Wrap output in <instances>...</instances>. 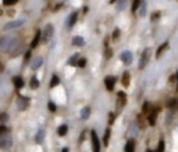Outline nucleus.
Returning <instances> with one entry per match:
<instances>
[{
    "label": "nucleus",
    "instance_id": "obj_1",
    "mask_svg": "<svg viewBox=\"0 0 178 152\" xmlns=\"http://www.w3.org/2000/svg\"><path fill=\"white\" fill-rule=\"evenodd\" d=\"M91 140H92V151L93 152H100V142H99L97 134H96V131L95 130L91 133Z\"/></svg>",
    "mask_w": 178,
    "mask_h": 152
},
{
    "label": "nucleus",
    "instance_id": "obj_2",
    "mask_svg": "<svg viewBox=\"0 0 178 152\" xmlns=\"http://www.w3.org/2000/svg\"><path fill=\"white\" fill-rule=\"evenodd\" d=\"M11 137L10 135H6V134H4V135H0V148H3V149H4V148H10L11 147Z\"/></svg>",
    "mask_w": 178,
    "mask_h": 152
},
{
    "label": "nucleus",
    "instance_id": "obj_3",
    "mask_svg": "<svg viewBox=\"0 0 178 152\" xmlns=\"http://www.w3.org/2000/svg\"><path fill=\"white\" fill-rule=\"evenodd\" d=\"M149 59H150V49H145V50H143V53H142V57H141L139 68H143V67L147 64Z\"/></svg>",
    "mask_w": 178,
    "mask_h": 152
},
{
    "label": "nucleus",
    "instance_id": "obj_4",
    "mask_svg": "<svg viewBox=\"0 0 178 152\" xmlns=\"http://www.w3.org/2000/svg\"><path fill=\"white\" fill-rule=\"evenodd\" d=\"M125 102H127L125 94H124L123 91H121V92H118V94H117V106H118L120 110L125 106Z\"/></svg>",
    "mask_w": 178,
    "mask_h": 152
},
{
    "label": "nucleus",
    "instance_id": "obj_5",
    "mask_svg": "<svg viewBox=\"0 0 178 152\" xmlns=\"http://www.w3.org/2000/svg\"><path fill=\"white\" fill-rule=\"evenodd\" d=\"M11 44H13V39H11V38H1V39H0V49H3V50L10 49Z\"/></svg>",
    "mask_w": 178,
    "mask_h": 152
},
{
    "label": "nucleus",
    "instance_id": "obj_6",
    "mask_svg": "<svg viewBox=\"0 0 178 152\" xmlns=\"http://www.w3.org/2000/svg\"><path fill=\"white\" fill-rule=\"evenodd\" d=\"M24 24V20H15V21H11V22H7L4 25V29H13V28H18L21 27Z\"/></svg>",
    "mask_w": 178,
    "mask_h": 152
},
{
    "label": "nucleus",
    "instance_id": "obj_7",
    "mask_svg": "<svg viewBox=\"0 0 178 152\" xmlns=\"http://www.w3.org/2000/svg\"><path fill=\"white\" fill-rule=\"evenodd\" d=\"M105 84H106V88L109 91H113L114 89V84H115V77H106L105 78Z\"/></svg>",
    "mask_w": 178,
    "mask_h": 152
},
{
    "label": "nucleus",
    "instance_id": "obj_8",
    "mask_svg": "<svg viewBox=\"0 0 178 152\" xmlns=\"http://www.w3.org/2000/svg\"><path fill=\"white\" fill-rule=\"evenodd\" d=\"M156 116H157V109L150 110V113L147 115V121H149L150 126H155V123H156Z\"/></svg>",
    "mask_w": 178,
    "mask_h": 152
},
{
    "label": "nucleus",
    "instance_id": "obj_9",
    "mask_svg": "<svg viewBox=\"0 0 178 152\" xmlns=\"http://www.w3.org/2000/svg\"><path fill=\"white\" fill-rule=\"evenodd\" d=\"M121 60H123L125 64H127V63H131V62H132V53H131V52H128V50L124 52V53L121 54Z\"/></svg>",
    "mask_w": 178,
    "mask_h": 152
},
{
    "label": "nucleus",
    "instance_id": "obj_10",
    "mask_svg": "<svg viewBox=\"0 0 178 152\" xmlns=\"http://www.w3.org/2000/svg\"><path fill=\"white\" fill-rule=\"evenodd\" d=\"M13 82H14V87L17 88V89H21L24 87V81H22L21 77H14L13 78Z\"/></svg>",
    "mask_w": 178,
    "mask_h": 152
},
{
    "label": "nucleus",
    "instance_id": "obj_11",
    "mask_svg": "<svg viewBox=\"0 0 178 152\" xmlns=\"http://www.w3.org/2000/svg\"><path fill=\"white\" fill-rule=\"evenodd\" d=\"M18 100H20V109H21V110L27 109L28 103H29V99H28V98H24V96H20V98H18Z\"/></svg>",
    "mask_w": 178,
    "mask_h": 152
},
{
    "label": "nucleus",
    "instance_id": "obj_12",
    "mask_svg": "<svg viewBox=\"0 0 178 152\" xmlns=\"http://www.w3.org/2000/svg\"><path fill=\"white\" fill-rule=\"evenodd\" d=\"M125 152H135V142L132 140H129L125 144Z\"/></svg>",
    "mask_w": 178,
    "mask_h": 152
},
{
    "label": "nucleus",
    "instance_id": "obj_13",
    "mask_svg": "<svg viewBox=\"0 0 178 152\" xmlns=\"http://www.w3.org/2000/svg\"><path fill=\"white\" fill-rule=\"evenodd\" d=\"M52 35H53V27L52 25H47L46 29H45V39H43V41H47Z\"/></svg>",
    "mask_w": 178,
    "mask_h": 152
},
{
    "label": "nucleus",
    "instance_id": "obj_14",
    "mask_svg": "<svg viewBox=\"0 0 178 152\" xmlns=\"http://www.w3.org/2000/svg\"><path fill=\"white\" fill-rule=\"evenodd\" d=\"M39 39H41V32L38 31V32L35 33V38H33V41L31 42V48H36L38 44H39Z\"/></svg>",
    "mask_w": 178,
    "mask_h": 152
},
{
    "label": "nucleus",
    "instance_id": "obj_15",
    "mask_svg": "<svg viewBox=\"0 0 178 152\" xmlns=\"http://www.w3.org/2000/svg\"><path fill=\"white\" fill-rule=\"evenodd\" d=\"M85 42H84V38H81V36H75L73 39V45L74 46H82Z\"/></svg>",
    "mask_w": 178,
    "mask_h": 152
},
{
    "label": "nucleus",
    "instance_id": "obj_16",
    "mask_svg": "<svg viewBox=\"0 0 178 152\" xmlns=\"http://www.w3.org/2000/svg\"><path fill=\"white\" fill-rule=\"evenodd\" d=\"M43 138H45V130L41 129V130L38 131V134H36V142H38V144H41V142L43 141Z\"/></svg>",
    "mask_w": 178,
    "mask_h": 152
},
{
    "label": "nucleus",
    "instance_id": "obj_17",
    "mask_svg": "<svg viewBox=\"0 0 178 152\" xmlns=\"http://www.w3.org/2000/svg\"><path fill=\"white\" fill-rule=\"evenodd\" d=\"M128 84H129V74H128V71H124V74H123V85L128 87Z\"/></svg>",
    "mask_w": 178,
    "mask_h": 152
},
{
    "label": "nucleus",
    "instance_id": "obj_18",
    "mask_svg": "<svg viewBox=\"0 0 178 152\" xmlns=\"http://www.w3.org/2000/svg\"><path fill=\"white\" fill-rule=\"evenodd\" d=\"M81 116H82V119H88V117L91 116V109L88 108V106L82 109V112H81Z\"/></svg>",
    "mask_w": 178,
    "mask_h": 152
},
{
    "label": "nucleus",
    "instance_id": "obj_19",
    "mask_svg": "<svg viewBox=\"0 0 178 152\" xmlns=\"http://www.w3.org/2000/svg\"><path fill=\"white\" fill-rule=\"evenodd\" d=\"M77 15H78V13H73L71 15H70V20H68V27H73L75 21H77Z\"/></svg>",
    "mask_w": 178,
    "mask_h": 152
},
{
    "label": "nucleus",
    "instance_id": "obj_20",
    "mask_svg": "<svg viewBox=\"0 0 178 152\" xmlns=\"http://www.w3.org/2000/svg\"><path fill=\"white\" fill-rule=\"evenodd\" d=\"M109 140H110V129H106L105 137H103V142H105V145H106V147L109 145Z\"/></svg>",
    "mask_w": 178,
    "mask_h": 152
},
{
    "label": "nucleus",
    "instance_id": "obj_21",
    "mask_svg": "<svg viewBox=\"0 0 178 152\" xmlns=\"http://www.w3.org/2000/svg\"><path fill=\"white\" fill-rule=\"evenodd\" d=\"M38 87H39V81H38V78H36V77H32L31 78V88L32 89H36Z\"/></svg>",
    "mask_w": 178,
    "mask_h": 152
},
{
    "label": "nucleus",
    "instance_id": "obj_22",
    "mask_svg": "<svg viewBox=\"0 0 178 152\" xmlns=\"http://www.w3.org/2000/svg\"><path fill=\"white\" fill-rule=\"evenodd\" d=\"M41 66H42V59H41V57H38V59H35V62L32 63V68H33V70H36V68H38V67H41Z\"/></svg>",
    "mask_w": 178,
    "mask_h": 152
},
{
    "label": "nucleus",
    "instance_id": "obj_23",
    "mask_svg": "<svg viewBox=\"0 0 178 152\" xmlns=\"http://www.w3.org/2000/svg\"><path fill=\"white\" fill-rule=\"evenodd\" d=\"M59 82H60V80H59V77L57 76H53L52 81H50V88H54L59 85Z\"/></svg>",
    "mask_w": 178,
    "mask_h": 152
},
{
    "label": "nucleus",
    "instance_id": "obj_24",
    "mask_svg": "<svg viewBox=\"0 0 178 152\" xmlns=\"http://www.w3.org/2000/svg\"><path fill=\"white\" fill-rule=\"evenodd\" d=\"M67 129H68V127H67V126H60V127H59V130H57V133H59V135H65V134H67Z\"/></svg>",
    "mask_w": 178,
    "mask_h": 152
},
{
    "label": "nucleus",
    "instance_id": "obj_25",
    "mask_svg": "<svg viewBox=\"0 0 178 152\" xmlns=\"http://www.w3.org/2000/svg\"><path fill=\"white\" fill-rule=\"evenodd\" d=\"M166 48H167V44H163L161 46H160V48H159V49H157V53H156V57H157V59L160 57V54L163 53V50H164Z\"/></svg>",
    "mask_w": 178,
    "mask_h": 152
},
{
    "label": "nucleus",
    "instance_id": "obj_26",
    "mask_svg": "<svg viewBox=\"0 0 178 152\" xmlns=\"http://www.w3.org/2000/svg\"><path fill=\"white\" fill-rule=\"evenodd\" d=\"M164 147H166V144H164V141L161 140V141L159 142V147H157V149L155 152H164Z\"/></svg>",
    "mask_w": 178,
    "mask_h": 152
},
{
    "label": "nucleus",
    "instance_id": "obj_27",
    "mask_svg": "<svg viewBox=\"0 0 178 152\" xmlns=\"http://www.w3.org/2000/svg\"><path fill=\"white\" fill-rule=\"evenodd\" d=\"M141 3H142V0H134V3H132V11H134V13L138 10V7H139Z\"/></svg>",
    "mask_w": 178,
    "mask_h": 152
},
{
    "label": "nucleus",
    "instance_id": "obj_28",
    "mask_svg": "<svg viewBox=\"0 0 178 152\" xmlns=\"http://www.w3.org/2000/svg\"><path fill=\"white\" fill-rule=\"evenodd\" d=\"M149 110H152V108H150V105H149L147 102H145V103H143V112H145V113H147V115H149V113H150Z\"/></svg>",
    "mask_w": 178,
    "mask_h": 152
},
{
    "label": "nucleus",
    "instance_id": "obj_29",
    "mask_svg": "<svg viewBox=\"0 0 178 152\" xmlns=\"http://www.w3.org/2000/svg\"><path fill=\"white\" fill-rule=\"evenodd\" d=\"M75 60H77V54H75V56H73V57H70V60H68V64H70V66L78 64V63H77Z\"/></svg>",
    "mask_w": 178,
    "mask_h": 152
},
{
    "label": "nucleus",
    "instance_id": "obj_30",
    "mask_svg": "<svg viewBox=\"0 0 178 152\" xmlns=\"http://www.w3.org/2000/svg\"><path fill=\"white\" fill-rule=\"evenodd\" d=\"M9 130H7V127L6 126H0V135H4V134H7Z\"/></svg>",
    "mask_w": 178,
    "mask_h": 152
},
{
    "label": "nucleus",
    "instance_id": "obj_31",
    "mask_svg": "<svg viewBox=\"0 0 178 152\" xmlns=\"http://www.w3.org/2000/svg\"><path fill=\"white\" fill-rule=\"evenodd\" d=\"M17 0H3V4L4 6H11V4H14Z\"/></svg>",
    "mask_w": 178,
    "mask_h": 152
},
{
    "label": "nucleus",
    "instance_id": "obj_32",
    "mask_svg": "<svg viewBox=\"0 0 178 152\" xmlns=\"http://www.w3.org/2000/svg\"><path fill=\"white\" fill-rule=\"evenodd\" d=\"M78 66L79 67H85L86 66V59H79L78 60Z\"/></svg>",
    "mask_w": 178,
    "mask_h": 152
},
{
    "label": "nucleus",
    "instance_id": "obj_33",
    "mask_svg": "<svg viewBox=\"0 0 178 152\" xmlns=\"http://www.w3.org/2000/svg\"><path fill=\"white\" fill-rule=\"evenodd\" d=\"M47 108H49V110L54 112V110H56V105H54L53 102H49V103H47Z\"/></svg>",
    "mask_w": 178,
    "mask_h": 152
},
{
    "label": "nucleus",
    "instance_id": "obj_34",
    "mask_svg": "<svg viewBox=\"0 0 178 152\" xmlns=\"http://www.w3.org/2000/svg\"><path fill=\"white\" fill-rule=\"evenodd\" d=\"M118 36H120V31H118V29H115L114 32H113V39L117 41V38H118Z\"/></svg>",
    "mask_w": 178,
    "mask_h": 152
},
{
    "label": "nucleus",
    "instance_id": "obj_35",
    "mask_svg": "<svg viewBox=\"0 0 178 152\" xmlns=\"http://www.w3.org/2000/svg\"><path fill=\"white\" fill-rule=\"evenodd\" d=\"M174 105H177V100H175V99H173V100L168 102V108H173Z\"/></svg>",
    "mask_w": 178,
    "mask_h": 152
},
{
    "label": "nucleus",
    "instance_id": "obj_36",
    "mask_svg": "<svg viewBox=\"0 0 178 152\" xmlns=\"http://www.w3.org/2000/svg\"><path fill=\"white\" fill-rule=\"evenodd\" d=\"M105 56H106V57H111V50H110V49H106Z\"/></svg>",
    "mask_w": 178,
    "mask_h": 152
},
{
    "label": "nucleus",
    "instance_id": "obj_37",
    "mask_svg": "<svg viewBox=\"0 0 178 152\" xmlns=\"http://www.w3.org/2000/svg\"><path fill=\"white\" fill-rule=\"evenodd\" d=\"M109 117H110V123H114V113H110Z\"/></svg>",
    "mask_w": 178,
    "mask_h": 152
},
{
    "label": "nucleus",
    "instance_id": "obj_38",
    "mask_svg": "<svg viewBox=\"0 0 178 152\" xmlns=\"http://www.w3.org/2000/svg\"><path fill=\"white\" fill-rule=\"evenodd\" d=\"M143 14H145V4L141 6V15H143Z\"/></svg>",
    "mask_w": 178,
    "mask_h": 152
},
{
    "label": "nucleus",
    "instance_id": "obj_39",
    "mask_svg": "<svg viewBox=\"0 0 178 152\" xmlns=\"http://www.w3.org/2000/svg\"><path fill=\"white\" fill-rule=\"evenodd\" d=\"M31 57V52H28V53L25 54V62H28V59Z\"/></svg>",
    "mask_w": 178,
    "mask_h": 152
},
{
    "label": "nucleus",
    "instance_id": "obj_40",
    "mask_svg": "<svg viewBox=\"0 0 178 152\" xmlns=\"http://www.w3.org/2000/svg\"><path fill=\"white\" fill-rule=\"evenodd\" d=\"M61 152H68V149H67V148H64V149H63Z\"/></svg>",
    "mask_w": 178,
    "mask_h": 152
},
{
    "label": "nucleus",
    "instance_id": "obj_41",
    "mask_svg": "<svg viewBox=\"0 0 178 152\" xmlns=\"http://www.w3.org/2000/svg\"><path fill=\"white\" fill-rule=\"evenodd\" d=\"M146 152H153V151H152V149H147V151Z\"/></svg>",
    "mask_w": 178,
    "mask_h": 152
},
{
    "label": "nucleus",
    "instance_id": "obj_42",
    "mask_svg": "<svg viewBox=\"0 0 178 152\" xmlns=\"http://www.w3.org/2000/svg\"><path fill=\"white\" fill-rule=\"evenodd\" d=\"M114 1H115V0H110V3H114Z\"/></svg>",
    "mask_w": 178,
    "mask_h": 152
},
{
    "label": "nucleus",
    "instance_id": "obj_43",
    "mask_svg": "<svg viewBox=\"0 0 178 152\" xmlns=\"http://www.w3.org/2000/svg\"><path fill=\"white\" fill-rule=\"evenodd\" d=\"M177 78H178V73H177ZM177 91H178V85H177Z\"/></svg>",
    "mask_w": 178,
    "mask_h": 152
}]
</instances>
